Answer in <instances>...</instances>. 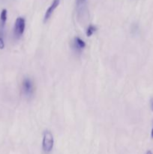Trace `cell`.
<instances>
[{"label":"cell","instance_id":"1","mask_svg":"<svg viewBox=\"0 0 153 154\" xmlns=\"http://www.w3.org/2000/svg\"><path fill=\"white\" fill-rule=\"evenodd\" d=\"M76 16L81 24H85L89 18L87 0H76Z\"/></svg>","mask_w":153,"mask_h":154},{"label":"cell","instance_id":"2","mask_svg":"<svg viewBox=\"0 0 153 154\" xmlns=\"http://www.w3.org/2000/svg\"><path fill=\"white\" fill-rule=\"evenodd\" d=\"M21 92L26 99H30L34 93V82L30 78H24L21 83Z\"/></svg>","mask_w":153,"mask_h":154},{"label":"cell","instance_id":"3","mask_svg":"<svg viewBox=\"0 0 153 154\" xmlns=\"http://www.w3.org/2000/svg\"><path fill=\"white\" fill-rule=\"evenodd\" d=\"M54 138L52 132L50 130H45L43 134L42 149L45 153H50L53 149Z\"/></svg>","mask_w":153,"mask_h":154},{"label":"cell","instance_id":"4","mask_svg":"<svg viewBox=\"0 0 153 154\" xmlns=\"http://www.w3.org/2000/svg\"><path fill=\"white\" fill-rule=\"evenodd\" d=\"M26 20L22 17H19L16 19L14 26V37L15 39H19L22 37L25 32Z\"/></svg>","mask_w":153,"mask_h":154},{"label":"cell","instance_id":"5","mask_svg":"<svg viewBox=\"0 0 153 154\" xmlns=\"http://www.w3.org/2000/svg\"><path fill=\"white\" fill-rule=\"evenodd\" d=\"M8 18V11L6 9H2L0 14V49L4 48V28H5L6 21Z\"/></svg>","mask_w":153,"mask_h":154},{"label":"cell","instance_id":"6","mask_svg":"<svg viewBox=\"0 0 153 154\" xmlns=\"http://www.w3.org/2000/svg\"><path fill=\"white\" fill-rule=\"evenodd\" d=\"M86 47V44L79 36H76L74 38L72 41V48L76 54H80L85 48Z\"/></svg>","mask_w":153,"mask_h":154},{"label":"cell","instance_id":"7","mask_svg":"<svg viewBox=\"0 0 153 154\" xmlns=\"http://www.w3.org/2000/svg\"><path fill=\"white\" fill-rule=\"evenodd\" d=\"M60 0H52V3H51L50 5L49 6L47 9H46V12L44 14V22L46 23L48 20L50 19V17H51V15L52 14L53 11H55V9L58 7V5H59Z\"/></svg>","mask_w":153,"mask_h":154},{"label":"cell","instance_id":"8","mask_svg":"<svg viewBox=\"0 0 153 154\" xmlns=\"http://www.w3.org/2000/svg\"><path fill=\"white\" fill-rule=\"evenodd\" d=\"M97 30V27L95 26L92 25V24H90L88 25V26L87 27L86 30V35L87 37H91L93 34H94V32Z\"/></svg>","mask_w":153,"mask_h":154},{"label":"cell","instance_id":"9","mask_svg":"<svg viewBox=\"0 0 153 154\" xmlns=\"http://www.w3.org/2000/svg\"><path fill=\"white\" fill-rule=\"evenodd\" d=\"M150 107H151L152 111H153V99L151 100V102H150Z\"/></svg>","mask_w":153,"mask_h":154},{"label":"cell","instance_id":"10","mask_svg":"<svg viewBox=\"0 0 153 154\" xmlns=\"http://www.w3.org/2000/svg\"><path fill=\"white\" fill-rule=\"evenodd\" d=\"M151 137L153 138V128L152 129V132H151Z\"/></svg>","mask_w":153,"mask_h":154},{"label":"cell","instance_id":"11","mask_svg":"<svg viewBox=\"0 0 153 154\" xmlns=\"http://www.w3.org/2000/svg\"><path fill=\"white\" fill-rule=\"evenodd\" d=\"M146 154H152V152L150 151V150H148V151L146 152Z\"/></svg>","mask_w":153,"mask_h":154}]
</instances>
